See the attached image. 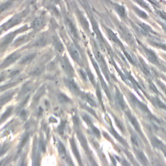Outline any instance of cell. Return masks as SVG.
Masks as SVG:
<instances>
[{"label": "cell", "mask_w": 166, "mask_h": 166, "mask_svg": "<svg viewBox=\"0 0 166 166\" xmlns=\"http://www.w3.org/2000/svg\"><path fill=\"white\" fill-rule=\"evenodd\" d=\"M82 98L83 99H85V100L88 102V103H90L91 106H96V103L95 100H94V98H92V96H90V94H83L82 96Z\"/></svg>", "instance_id": "cell-24"}, {"label": "cell", "mask_w": 166, "mask_h": 166, "mask_svg": "<svg viewBox=\"0 0 166 166\" xmlns=\"http://www.w3.org/2000/svg\"><path fill=\"white\" fill-rule=\"evenodd\" d=\"M110 131H111V132H112V134L114 135V136L118 140L119 142H120L121 143V144L123 145H125V146H127V142L125 141V140L123 138L121 137V136H120L119 135V134L117 133V132L115 131V129L113 128V127H112H112H111V130H110Z\"/></svg>", "instance_id": "cell-23"}, {"label": "cell", "mask_w": 166, "mask_h": 166, "mask_svg": "<svg viewBox=\"0 0 166 166\" xmlns=\"http://www.w3.org/2000/svg\"><path fill=\"white\" fill-rule=\"evenodd\" d=\"M58 151H59V154H60V157H62L63 159H66L67 156H66V149L64 145L60 142L58 144Z\"/></svg>", "instance_id": "cell-26"}, {"label": "cell", "mask_w": 166, "mask_h": 166, "mask_svg": "<svg viewBox=\"0 0 166 166\" xmlns=\"http://www.w3.org/2000/svg\"><path fill=\"white\" fill-rule=\"evenodd\" d=\"M45 43H46V39H45V38L42 37L37 41L35 45H37V46H43V45L45 44Z\"/></svg>", "instance_id": "cell-33"}, {"label": "cell", "mask_w": 166, "mask_h": 166, "mask_svg": "<svg viewBox=\"0 0 166 166\" xmlns=\"http://www.w3.org/2000/svg\"><path fill=\"white\" fill-rule=\"evenodd\" d=\"M66 25L68 32L70 33V35L71 36V37H73L74 38H78L77 31L75 25H74L73 23L71 22V20H70L69 19H66Z\"/></svg>", "instance_id": "cell-8"}, {"label": "cell", "mask_w": 166, "mask_h": 166, "mask_svg": "<svg viewBox=\"0 0 166 166\" xmlns=\"http://www.w3.org/2000/svg\"><path fill=\"white\" fill-rule=\"evenodd\" d=\"M59 100L62 102V103H66V102L69 101V99L66 96L63 95V94H60L59 96Z\"/></svg>", "instance_id": "cell-42"}, {"label": "cell", "mask_w": 166, "mask_h": 166, "mask_svg": "<svg viewBox=\"0 0 166 166\" xmlns=\"http://www.w3.org/2000/svg\"><path fill=\"white\" fill-rule=\"evenodd\" d=\"M125 113H126V115H127V117H128V119L130 121V122L131 123V124L132 125V126H133V127L134 128V129L136 130V131L138 132V133L140 134H141L142 136V130H141V128H140V125H139V123L138 121H137V119L136 117H135L133 115H132L131 113V112H129V110L128 111H127L125 112Z\"/></svg>", "instance_id": "cell-4"}, {"label": "cell", "mask_w": 166, "mask_h": 166, "mask_svg": "<svg viewBox=\"0 0 166 166\" xmlns=\"http://www.w3.org/2000/svg\"><path fill=\"white\" fill-rule=\"evenodd\" d=\"M125 76L127 79L130 81V83H131V85L133 86V87L136 89V90L137 91H138V90L143 91L141 86H140V84L138 83L136 80H135V79L132 76L131 74L129 72H128V71H125Z\"/></svg>", "instance_id": "cell-11"}, {"label": "cell", "mask_w": 166, "mask_h": 166, "mask_svg": "<svg viewBox=\"0 0 166 166\" xmlns=\"http://www.w3.org/2000/svg\"><path fill=\"white\" fill-rule=\"evenodd\" d=\"M160 24L162 25V27L163 28V29L166 32V24H165V23H160Z\"/></svg>", "instance_id": "cell-49"}, {"label": "cell", "mask_w": 166, "mask_h": 166, "mask_svg": "<svg viewBox=\"0 0 166 166\" xmlns=\"http://www.w3.org/2000/svg\"><path fill=\"white\" fill-rule=\"evenodd\" d=\"M91 129H92V131L94 132V133L98 137L100 136V132H99V130L98 129L96 128V127H94V126H91Z\"/></svg>", "instance_id": "cell-44"}, {"label": "cell", "mask_w": 166, "mask_h": 166, "mask_svg": "<svg viewBox=\"0 0 166 166\" xmlns=\"http://www.w3.org/2000/svg\"><path fill=\"white\" fill-rule=\"evenodd\" d=\"M115 9H116V11L117 12L120 16L122 18H125L127 14H126V11L125 7L122 5H120L118 4H115Z\"/></svg>", "instance_id": "cell-18"}, {"label": "cell", "mask_w": 166, "mask_h": 166, "mask_svg": "<svg viewBox=\"0 0 166 166\" xmlns=\"http://www.w3.org/2000/svg\"><path fill=\"white\" fill-rule=\"evenodd\" d=\"M70 143H71V147H72V150H73V151L74 154L76 156L77 159L78 160L79 162H81V158H80V155H79V152L78 150H77V146H76V144H75V142H74L73 140H71Z\"/></svg>", "instance_id": "cell-25"}, {"label": "cell", "mask_w": 166, "mask_h": 166, "mask_svg": "<svg viewBox=\"0 0 166 166\" xmlns=\"http://www.w3.org/2000/svg\"><path fill=\"white\" fill-rule=\"evenodd\" d=\"M29 135L27 134H25V136L23 138V139L22 140L21 142H20V147H19V149H21L24 146L25 144H26V142H27V140L29 138Z\"/></svg>", "instance_id": "cell-34"}, {"label": "cell", "mask_w": 166, "mask_h": 166, "mask_svg": "<svg viewBox=\"0 0 166 166\" xmlns=\"http://www.w3.org/2000/svg\"><path fill=\"white\" fill-rule=\"evenodd\" d=\"M157 83L158 84V85L160 86V87L161 88V89H162V90H163V92L166 94V86L163 83H162V82H160L159 81H158Z\"/></svg>", "instance_id": "cell-43"}, {"label": "cell", "mask_w": 166, "mask_h": 166, "mask_svg": "<svg viewBox=\"0 0 166 166\" xmlns=\"http://www.w3.org/2000/svg\"><path fill=\"white\" fill-rule=\"evenodd\" d=\"M152 102L154 105H155L157 107L161 109H164L166 110V104L163 103V102L160 100L158 98H154L152 99Z\"/></svg>", "instance_id": "cell-19"}, {"label": "cell", "mask_w": 166, "mask_h": 166, "mask_svg": "<svg viewBox=\"0 0 166 166\" xmlns=\"http://www.w3.org/2000/svg\"><path fill=\"white\" fill-rule=\"evenodd\" d=\"M42 70L41 69V68H37L36 69H35V70H33L31 73H30V74L33 75H39L41 72H42Z\"/></svg>", "instance_id": "cell-41"}, {"label": "cell", "mask_w": 166, "mask_h": 166, "mask_svg": "<svg viewBox=\"0 0 166 166\" xmlns=\"http://www.w3.org/2000/svg\"><path fill=\"white\" fill-rule=\"evenodd\" d=\"M88 75L93 85H95V79H94V77L93 76L92 74H91L90 72H88Z\"/></svg>", "instance_id": "cell-45"}, {"label": "cell", "mask_w": 166, "mask_h": 166, "mask_svg": "<svg viewBox=\"0 0 166 166\" xmlns=\"http://www.w3.org/2000/svg\"><path fill=\"white\" fill-rule=\"evenodd\" d=\"M70 53L71 56V57L73 58V59L74 60H75L78 63H81V57L80 55H79V53L77 51V49H76V47L74 46H71L70 47Z\"/></svg>", "instance_id": "cell-16"}, {"label": "cell", "mask_w": 166, "mask_h": 166, "mask_svg": "<svg viewBox=\"0 0 166 166\" xmlns=\"http://www.w3.org/2000/svg\"><path fill=\"white\" fill-rule=\"evenodd\" d=\"M12 96V94H7V95L4 96L3 98H2V99H1V103L3 104L4 103H5L7 101H9L10 99L11 98V97Z\"/></svg>", "instance_id": "cell-40"}, {"label": "cell", "mask_w": 166, "mask_h": 166, "mask_svg": "<svg viewBox=\"0 0 166 166\" xmlns=\"http://www.w3.org/2000/svg\"><path fill=\"white\" fill-rule=\"evenodd\" d=\"M140 60V67L141 68V70L143 71L145 75H150V72L149 68H148V66L145 64L144 60H142L141 58H139Z\"/></svg>", "instance_id": "cell-21"}, {"label": "cell", "mask_w": 166, "mask_h": 166, "mask_svg": "<svg viewBox=\"0 0 166 166\" xmlns=\"http://www.w3.org/2000/svg\"><path fill=\"white\" fill-rule=\"evenodd\" d=\"M135 154H136L137 159L140 161V163H141L142 165H147L149 164V161H148V159L147 158V157H145L144 153L141 151V150H135Z\"/></svg>", "instance_id": "cell-15"}, {"label": "cell", "mask_w": 166, "mask_h": 166, "mask_svg": "<svg viewBox=\"0 0 166 166\" xmlns=\"http://www.w3.org/2000/svg\"><path fill=\"white\" fill-rule=\"evenodd\" d=\"M119 30L121 35L123 39L128 43L129 44L134 45L135 44L134 38L130 30L124 25H119Z\"/></svg>", "instance_id": "cell-1"}, {"label": "cell", "mask_w": 166, "mask_h": 166, "mask_svg": "<svg viewBox=\"0 0 166 166\" xmlns=\"http://www.w3.org/2000/svg\"><path fill=\"white\" fill-rule=\"evenodd\" d=\"M95 55H96V59L98 60V62H99V66L101 68V70L103 71V73L104 74V75L106 76V77L107 78L108 80H109V77H108V68H107L106 64L105 63V61H104L103 57H102V55H101V53H99L98 51H96L95 52Z\"/></svg>", "instance_id": "cell-2"}, {"label": "cell", "mask_w": 166, "mask_h": 166, "mask_svg": "<svg viewBox=\"0 0 166 166\" xmlns=\"http://www.w3.org/2000/svg\"><path fill=\"white\" fill-rule=\"evenodd\" d=\"M12 0H11V1H8V2H6V3H5L4 4L2 5L0 7V11L1 12L4 11L5 10L7 9L9 7L11 6V5L12 4Z\"/></svg>", "instance_id": "cell-36"}, {"label": "cell", "mask_w": 166, "mask_h": 166, "mask_svg": "<svg viewBox=\"0 0 166 166\" xmlns=\"http://www.w3.org/2000/svg\"><path fill=\"white\" fill-rule=\"evenodd\" d=\"M134 1H136L138 4H139L140 6L142 7L143 8L149 11H151V9L149 7V6L148 5V4L146 3V2L144 1V0H134Z\"/></svg>", "instance_id": "cell-30"}, {"label": "cell", "mask_w": 166, "mask_h": 166, "mask_svg": "<svg viewBox=\"0 0 166 166\" xmlns=\"http://www.w3.org/2000/svg\"><path fill=\"white\" fill-rule=\"evenodd\" d=\"M44 25V20L42 18H38L32 23L31 26L35 29H40Z\"/></svg>", "instance_id": "cell-17"}, {"label": "cell", "mask_w": 166, "mask_h": 166, "mask_svg": "<svg viewBox=\"0 0 166 166\" xmlns=\"http://www.w3.org/2000/svg\"><path fill=\"white\" fill-rule=\"evenodd\" d=\"M3 79H4V75L3 74H0V82L3 81Z\"/></svg>", "instance_id": "cell-50"}, {"label": "cell", "mask_w": 166, "mask_h": 166, "mask_svg": "<svg viewBox=\"0 0 166 166\" xmlns=\"http://www.w3.org/2000/svg\"><path fill=\"white\" fill-rule=\"evenodd\" d=\"M54 45H55V47L56 50L59 53H62L64 50V47L62 44L60 42L59 40H55L54 41Z\"/></svg>", "instance_id": "cell-31"}, {"label": "cell", "mask_w": 166, "mask_h": 166, "mask_svg": "<svg viewBox=\"0 0 166 166\" xmlns=\"http://www.w3.org/2000/svg\"><path fill=\"white\" fill-rule=\"evenodd\" d=\"M149 87L150 88V90H152L153 91H154V93L156 94H159L160 92H159V91L158 90V89L156 88V86L154 85V84L152 83V82L151 81H150L149 80Z\"/></svg>", "instance_id": "cell-38"}, {"label": "cell", "mask_w": 166, "mask_h": 166, "mask_svg": "<svg viewBox=\"0 0 166 166\" xmlns=\"http://www.w3.org/2000/svg\"><path fill=\"white\" fill-rule=\"evenodd\" d=\"M123 53H124V54H125V57H127V59L129 60V61L130 62H131L132 64H135V63H134V60H133V59H132V57H131V55H130L128 53H127L125 50H123Z\"/></svg>", "instance_id": "cell-39"}, {"label": "cell", "mask_w": 166, "mask_h": 166, "mask_svg": "<svg viewBox=\"0 0 166 166\" xmlns=\"http://www.w3.org/2000/svg\"><path fill=\"white\" fill-rule=\"evenodd\" d=\"M14 37V34L13 33H11V34H9V35H7V37L4 38V40L2 42V45H6L7 44H9L10 42H11Z\"/></svg>", "instance_id": "cell-29"}, {"label": "cell", "mask_w": 166, "mask_h": 166, "mask_svg": "<svg viewBox=\"0 0 166 166\" xmlns=\"http://www.w3.org/2000/svg\"><path fill=\"white\" fill-rule=\"evenodd\" d=\"M35 54H30L25 56V57L23 58L21 61H20V64H27L30 62V61L35 58Z\"/></svg>", "instance_id": "cell-27"}, {"label": "cell", "mask_w": 166, "mask_h": 166, "mask_svg": "<svg viewBox=\"0 0 166 166\" xmlns=\"http://www.w3.org/2000/svg\"><path fill=\"white\" fill-rule=\"evenodd\" d=\"M65 83L68 88L72 91L73 92L76 94H81V91L79 89L77 85H76L75 82L70 80V79H66V80H65Z\"/></svg>", "instance_id": "cell-14"}, {"label": "cell", "mask_w": 166, "mask_h": 166, "mask_svg": "<svg viewBox=\"0 0 166 166\" xmlns=\"http://www.w3.org/2000/svg\"><path fill=\"white\" fill-rule=\"evenodd\" d=\"M134 11L136 12V14L138 15V16L140 17H141L143 19H147L148 18V16H147V14L145 13V12L144 11H142V10H140V9L138 8V7H134Z\"/></svg>", "instance_id": "cell-28"}, {"label": "cell", "mask_w": 166, "mask_h": 166, "mask_svg": "<svg viewBox=\"0 0 166 166\" xmlns=\"http://www.w3.org/2000/svg\"><path fill=\"white\" fill-rule=\"evenodd\" d=\"M144 49L145 54H146L147 58L150 62L154 64H159L157 56L153 52V51L150 49H147V48H144Z\"/></svg>", "instance_id": "cell-9"}, {"label": "cell", "mask_w": 166, "mask_h": 166, "mask_svg": "<svg viewBox=\"0 0 166 166\" xmlns=\"http://www.w3.org/2000/svg\"><path fill=\"white\" fill-rule=\"evenodd\" d=\"M107 33H108V37L110 38V39L112 42L116 43L117 45H118L119 47H121L123 50L125 49L123 45V44L121 42V41L119 40V38H117V36L115 35V33L112 31V30L109 29H107Z\"/></svg>", "instance_id": "cell-13"}, {"label": "cell", "mask_w": 166, "mask_h": 166, "mask_svg": "<svg viewBox=\"0 0 166 166\" xmlns=\"http://www.w3.org/2000/svg\"><path fill=\"white\" fill-rule=\"evenodd\" d=\"M64 126H65V123H62V125H60L59 127V131H63L64 129Z\"/></svg>", "instance_id": "cell-48"}, {"label": "cell", "mask_w": 166, "mask_h": 166, "mask_svg": "<svg viewBox=\"0 0 166 166\" xmlns=\"http://www.w3.org/2000/svg\"><path fill=\"white\" fill-rule=\"evenodd\" d=\"M116 99L117 104H119V106L120 108H121L122 110H123L124 112L128 111V106H127V104L125 101L123 99V96L122 94H121L119 91L116 90Z\"/></svg>", "instance_id": "cell-5"}, {"label": "cell", "mask_w": 166, "mask_h": 166, "mask_svg": "<svg viewBox=\"0 0 166 166\" xmlns=\"http://www.w3.org/2000/svg\"><path fill=\"white\" fill-rule=\"evenodd\" d=\"M131 138L132 144H133L135 147L137 148H140L141 147H142V144L141 141H140L139 138L138 137L136 134H131Z\"/></svg>", "instance_id": "cell-20"}, {"label": "cell", "mask_w": 166, "mask_h": 166, "mask_svg": "<svg viewBox=\"0 0 166 166\" xmlns=\"http://www.w3.org/2000/svg\"></svg>", "instance_id": "cell-52"}, {"label": "cell", "mask_w": 166, "mask_h": 166, "mask_svg": "<svg viewBox=\"0 0 166 166\" xmlns=\"http://www.w3.org/2000/svg\"><path fill=\"white\" fill-rule=\"evenodd\" d=\"M148 1H150V3H151L153 5H154L156 7H159L160 5H159V3L157 1V0H148Z\"/></svg>", "instance_id": "cell-46"}, {"label": "cell", "mask_w": 166, "mask_h": 166, "mask_svg": "<svg viewBox=\"0 0 166 166\" xmlns=\"http://www.w3.org/2000/svg\"><path fill=\"white\" fill-rule=\"evenodd\" d=\"M12 110V108H11V107L7 108V110L5 112V113L3 114V116H2L1 120H5V119H7V117L10 116V114H11Z\"/></svg>", "instance_id": "cell-35"}, {"label": "cell", "mask_w": 166, "mask_h": 166, "mask_svg": "<svg viewBox=\"0 0 166 166\" xmlns=\"http://www.w3.org/2000/svg\"><path fill=\"white\" fill-rule=\"evenodd\" d=\"M19 57H20V55L18 54V53H13V54H11V55L9 56V57H7L3 63L2 64L1 66L2 67H7V66L11 65V64L14 62Z\"/></svg>", "instance_id": "cell-10"}, {"label": "cell", "mask_w": 166, "mask_h": 166, "mask_svg": "<svg viewBox=\"0 0 166 166\" xmlns=\"http://www.w3.org/2000/svg\"><path fill=\"white\" fill-rule=\"evenodd\" d=\"M156 12H157V14L158 16L162 18L163 20H164L165 21H166V12L162 11V10L158 9H156Z\"/></svg>", "instance_id": "cell-37"}, {"label": "cell", "mask_w": 166, "mask_h": 166, "mask_svg": "<svg viewBox=\"0 0 166 166\" xmlns=\"http://www.w3.org/2000/svg\"><path fill=\"white\" fill-rule=\"evenodd\" d=\"M150 141H151V144L153 145V147L157 148V149L162 150L163 152L165 151V145L163 144V142L161 141V140H158L157 138L156 137H152L151 138H150Z\"/></svg>", "instance_id": "cell-12"}, {"label": "cell", "mask_w": 166, "mask_h": 166, "mask_svg": "<svg viewBox=\"0 0 166 166\" xmlns=\"http://www.w3.org/2000/svg\"><path fill=\"white\" fill-rule=\"evenodd\" d=\"M139 26L142 28L143 30L146 33V34H148V33H151V34H155V33L154 32V30H152V29L149 25L144 24V23H142V22H138Z\"/></svg>", "instance_id": "cell-22"}, {"label": "cell", "mask_w": 166, "mask_h": 166, "mask_svg": "<svg viewBox=\"0 0 166 166\" xmlns=\"http://www.w3.org/2000/svg\"><path fill=\"white\" fill-rule=\"evenodd\" d=\"M81 74L82 75V76H83V77L84 79H86V74L85 71H81Z\"/></svg>", "instance_id": "cell-47"}, {"label": "cell", "mask_w": 166, "mask_h": 166, "mask_svg": "<svg viewBox=\"0 0 166 166\" xmlns=\"http://www.w3.org/2000/svg\"><path fill=\"white\" fill-rule=\"evenodd\" d=\"M164 152V154H165V157H166V152L165 151V152Z\"/></svg>", "instance_id": "cell-51"}, {"label": "cell", "mask_w": 166, "mask_h": 166, "mask_svg": "<svg viewBox=\"0 0 166 166\" xmlns=\"http://www.w3.org/2000/svg\"><path fill=\"white\" fill-rule=\"evenodd\" d=\"M90 58H91V60H92V63H93V64H94V67H95L96 70L97 71V72H98V75L99 76V77H100V80H101V84H102V86H103V89L104 90V91H105L106 94H107V96L108 97V98H109L110 99H111V96H110V91H109V90H108V87H107V86H106V85L105 82L104 81L103 77H102V76L101 75L100 71H99L98 65L97 64V63L95 62V60H94L93 59L92 57H90Z\"/></svg>", "instance_id": "cell-7"}, {"label": "cell", "mask_w": 166, "mask_h": 166, "mask_svg": "<svg viewBox=\"0 0 166 166\" xmlns=\"http://www.w3.org/2000/svg\"><path fill=\"white\" fill-rule=\"evenodd\" d=\"M151 44L153 45H154V46H156V47L161 48V49H162L164 51H166V44H163V43H162V42H154V41H152V42H151Z\"/></svg>", "instance_id": "cell-32"}, {"label": "cell", "mask_w": 166, "mask_h": 166, "mask_svg": "<svg viewBox=\"0 0 166 166\" xmlns=\"http://www.w3.org/2000/svg\"><path fill=\"white\" fill-rule=\"evenodd\" d=\"M130 97H131V100L132 103H133L134 105H136L139 109L141 110L142 111L144 112L145 113H147L148 115L151 114L150 112L149 108H148L147 107V106L145 105V104H144V103H142V102H140L138 99L136 98V97H135V96H134L133 94H131Z\"/></svg>", "instance_id": "cell-3"}, {"label": "cell", "mask_w": 166, "mask_h": 166, "mask_svg": "<svg viewBox=\"0 0 166 166\" xmlns=\"http://www.w3.org/2000/svg\"><path fill=\"white\" fill-rule=\"evenodd\" d=\"M61 65L63 70L66 71V74L70 76H73L74 75V71L72 68V66L69 63L68 60L66 57H64L61 60Z\"/></svg>", "instance_id": "cell-6"}]
</instances>
